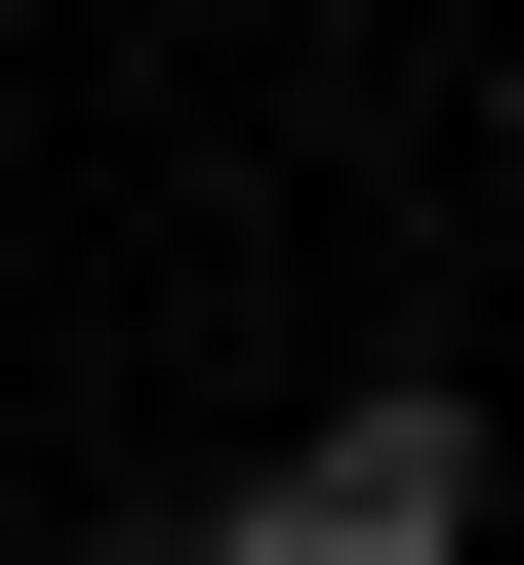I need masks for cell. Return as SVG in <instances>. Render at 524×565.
Here are the masks:
<instances>
[{
    "mask_svg": "<svg viewBox=\"0 0 524 565\" xmlns=\"http://www.w3.org/2000/svg\"><path fill=\"white\" fill-rule=\"evenodd\" d=\"M121 565H484V404H443V364H363L323 445H243V484H162Z\"/></svg>",
    "mask_w": 524,
    "mask_h": 565,
    "instance_id": "cell-1",
    "label": "cell"
}]
</instances>
